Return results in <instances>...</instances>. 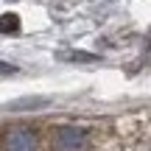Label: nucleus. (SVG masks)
I'll return each mask as SVG.
<instances>
[{
	"mask_svg": "<svg viewBox=\"0 0 151 151\" xmlns=\"http://www.w3.org/2000/svg\"><path fill=\"white\" fill-rule=\"evenodd\" d=\"M6 151H37V134L31 129H11L6 134Z\"/></svg>",
	"mask_w": 151,
	"mask_h": 151,
	"instance_id": "f257e3e1",
	"label": "nucleus"
},
{
	"mask_svg": "<svg viewBox=\"0 0 151 151\" xmlns=\"http://www.w3.org/2000/svg\"><path fill=\"white\" fill-rule=\"evenodd\" d=\"M84 132L81 129H59L56 132V148L59 151H81Z\"/></svg>",
	"mask_w": 151,
	"mask_h": 151,
	"instance_id": "f03ea898",
	"label": "nucleus"
},
{
	"mask_svg": "<svg viewBox=\"0 0 151 151\" xmlns=\"http://www.w3.org/2000/svg\"><path fill=\"white\" fill-rule=\"evenodd\" d=\"M20 28V17L17 14H3L0 17V34H11Z\"/></svg>",
	"mask_w": 151,
	"mask_h": 151,
	"instance_id": "7ed1b4c3",
	"label": "nucleus"
},
{
	"mask_svg": "<svg viewBox=\"0 0 151 151\" xmlns=\"http://www.w3.org/2000/svg\"><path fill=\"white\" fill-rule=\"evenodd\" d=\"M42 104H48V101H45V98H22V101L9 104V109H11V112H22L25 106H42Z\"/></svg>",
	"mask_w": 151,
	"mask_h": 151,
	"instance_id": "20e7f679",
	"label": "nucleus"
},
{
	"mask_svg": "<svg viewBox=\"0 0 151 151\" xmlns=\"http://www.w3.org/2000/svg\"><path fill=\"white\" fill-rule=\"evenodd\" d=\"M17 73V65H9V62H0V76H11Z\"/></svg>",
	"mask_w": 151,
	"mask_h": 151,
	"instance_id": "39448f33",
	"label": "nucleus"
},
{
	"mask_svg": "<svg viewBox=\"0 0 151 151\" xmlns=\"http://www.w3.org/2000/svg\"><path fill=\"white\" fill-rule=\"evenodd\" d=\"M70 59H78V62H95L98 56H92V53H73Z\"/></svg>",
	"mask_w": 151,
	"mask_h": 151,
	"instance_id": "423d86ee",
	"label": "nucleus"
}]
</instances>
